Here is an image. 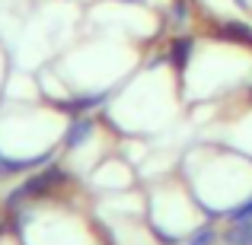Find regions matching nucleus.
Instances as JSON below:
<instances>
[{
	"label": "nucleus",
	"mask_w": 252,
	"mask_h": 245,
	"mask_svg": "<svg viewBox=\"0 0 252 245\" xmlns=\"http://www.w3.org/2000/svg\"><path fill=\"white\" fill-rule=\"evenodd\" d=\"M182 99V80L163 48L157 57H147L141 70H134L112 92L102 109V124L131 137L157 134L179 118Z\"/></svg>",
	"instance_id": "1"
},
{
	"label": "nucleus",
	"mask_w": 252,
	"mask_h": 245,
	"mask_svg": "<svg viewBox=\"0 0 252 245\" xmlns=\"http://www.w3.org/2000/svg\"><path fill=\"white\" fill-rule=\"evenodd\" d=\"M74 3H93V0H74Z\"/></svg>",
	"instance_id": "6"
},
{
	"label": "nucleus",
	"mask_w": 252,
	"mask_h": 245,
	"mask_svg": "<svg viewBox=\"0 0 252 245\" xmlns=\"http://www.w3.org/2000/svg\"><path fill=\"white\" fill-rule=\"evenodd\" d=\"M70 182H74V172L51 160L48 165L35 169V175H26V182H19L16 188L3 197V207L10 210V214H16V210L32 207V204L51 201V197H55L61 188H67Z\"/></svg>",
	"instance_id": "2"
},
{
	"label": "nucleus",
	"mask_w": 252,
	"mask_h": 245,
	"mask_svg": "<svg viewBox=\"0 0 252 245\" xmlns=\"http://www.w3.org/2000/svg\"><path fill=\"white\" fill-rule=\"evenodd\" d=\"M223 245H252V220H236L220 229Z\"/></svg>",
	"instance_id": "3"
},
{
	"label": "nucleus",
	"mask_w": 252,
	"mask_h": 245,
	"mask_svg": "<svg viewBox=\"0 0 252 245\" xmlns=\"http://www.w3.org/2000/svg\"><path fill=\"white\" fill-rule=\"evenodd\" d=\"M217 242H220V226L214 220H201L185 236V245H217Z\"/></svg>",
	"instance_id": "4"
},
{
	"label": "nucleus",
	"mask_w": 252,
	"mask_h": 245,
	"mask_svg": "<svg viewBox=\"0 0 252 245\" xmlns=\"http://www.w3.org/2000/svg\"><path fill=\"white\" fill-rule=\"evenodd\" d=\"M223 220L227 223H236V220H252V194L249 197H243L240 204H233V207L223 214Z\"/></svg>",
	"instance_id": "5"
}]
</instances>
